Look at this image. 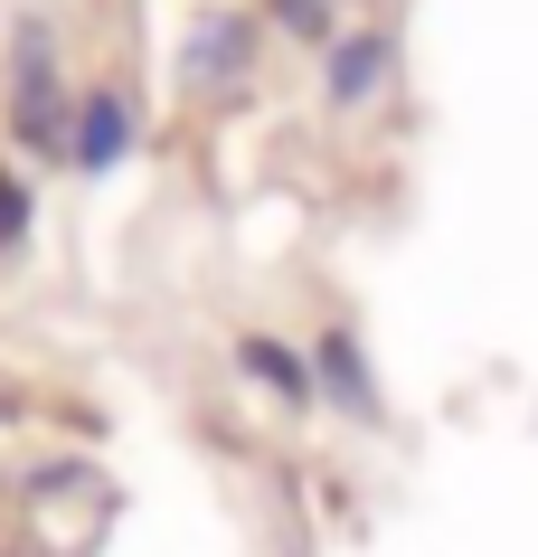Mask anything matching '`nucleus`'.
<instances>
[{
	"instance_id": "obj_1",
	"label": "nucleus",
	"mask_w": 538,
	"mask_h": 557,
	"mask_svg": "<svg viewBox=\"0 0 538 557\" xmlns=\"http://www.w3.org/2000/svg\"><path fill=\"white\" fill-rule=\"evenodd\" d=\"M10 123H20V143L38 161H66L76 151V95L58 86V66H48V38H20V86H10Z\"/></svg>"
},
{
	"instance_id": "obj_2",
	"label": "nucleus",
	"mask_w": 538,
	"mask_h": 557,
	"mask_svg": "<svg viewBox=\"0 0 538 557\" xmlns=\"http://www.w3.org/2000/svg\"><path fill=\"white\" fill-rule=\"evenodd\" d=\"M388 66H397V38H350L340 66H330V104H368L388 86Z\"/></svg>"
},
{
	"instance_id": "obj_7",
	"label": "nucleus",
	"mask_w": 538,
	"mask_h": 557,
	"mask_svg": "<svg viewBox=\"0 0 538 557\" xmlns=\"http://www.w3.org/2000/svg\"><path fill=\"white\" fill-rule=\"evenodd\" d=\"M20 227H29V189H20L10 161H0V246H20Z\"/></svg>"
},
{
	"instance_id": "obj_5",
	"label": "nucleus",
	"mask_w": 538,
	"mask_h": 557,
	"mask_svg": "<svg viewBox=\"0 0 538 557\" xmlns=\"http://www.w3.org/2000/svg\"><path fill=\"white\" fill-rule=\"evenodd\" d=\"M189 76L209 86V76H246V20H227V29H199V48H189Z\"/></svg>"
},
{
	"instance_id": "obj_3",
	"label": "nucleus",
	"mask_w": 538,
	"mask_h": 557,
	"mask_svg": "<svg viewBox=\"0 0 538 557\" xmlns=\"http://www.w3.org/2000/svg\"><path fill=\"white\" fill-rule=\"evenodd\" d=\"M114 151H123V95L95 86L86 104H76V151H66V161H76V171H104Z\"/></svg>"
},
{
	"instance_id": "obj_6",
	"label": "nucleus",
	"mask_w": 538,
	"mask_h": 557,
	"mask_svg": "<svg viewBox=\"0 0 538 557\" xmlns=\"http://www.w3.org/2000/svg\"><path fill=\"white\" fill-rule=\"evenodd\" d=\"M322 369H330V397H340L350 416H368V387H359V359H350V341H340V331L322 341Z\"/></svg>"
},
{
	"instance_id": "obj_4",
	"label": "nucleus",
	"mask_w": 538,
	"mask_h": 557,
	"mask_svg": "<svg viewBox=\"0 0 538 557\" xmlns=\"http://www.w3.org/2000/svg\"><path fill=\"white\" fill-rule=\"evenodd\" d=\"M237 359H246V369H255V379L274 387V397H293V407H312V359H293L284 341H246Z\"/></svg>"
}]
</instances>
